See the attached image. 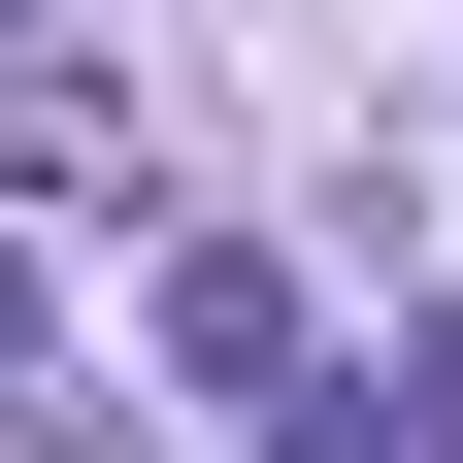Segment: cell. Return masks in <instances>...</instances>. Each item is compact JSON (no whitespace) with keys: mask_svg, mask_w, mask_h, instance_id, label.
Segmentation results:
<instances>
[{"mask_svg":"<svg viewBox=\"0 0 463 463\" xmlns=\"http://www.w3.org/2000/svg\"><path fill=\"white\" fill-rule=\"evenodd\" d=\"M0 397H33V265H0Z\"/></svg>","mask_w":463,"mask_h":463,"instance_id":"obj_3","label":"cell"},{"mask_svg":"<svg viewBox=\"0 0 463 463\" xmlns=\"http://www.w3.org/2000/svg\"><path fill=\"white\" fill-rule=\"evenodd\" d=\"M265 463H430V397L364 364V397H298V430H265Z\"/></svg>","mask_w":463,"mask_h":463,"instance_id":"obj_2","label":"cell"},{"mask_svg":"<svg viewBox=\"0 0 463 463\" xmlns=\"http://www.w3.org/2000/svg\"><path fill=\"white\" fill-rule=\"evenodd\" d=\"M165 364H199V397H298V265H232V232H199V265H165Z\"/></svg>","mask_w":463,"mask_h":463,"instance_id":"obj_1","label":"cell"}]
</instances>
